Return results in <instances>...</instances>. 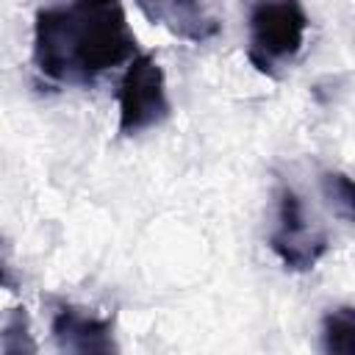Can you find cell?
I'll return each instance as SVG.
<instances>
[{
	"label": "cell",
	"mask_w": 355,
	"mask_h": 355,
	"mask_svg": "<svg viewBox=\"0 0 355 355\" xmlns=\"http://www.w3.org/2000/svg\"><path fill=\"white\" fill-rule=\"evenodd\" d=\"M50 330L61 349H72V352H111L114 349L111 319L89 313L86 308L61 305L53 313Z\"/></svg>",
	"instance_id": "cell-5"
},
{
	"label": "cell",
	"mask_w": 355,
	"mask_h": 355,
	"mask_svg": "<svg viewBox=\"0 0 355 355\" xmlns=\"http://www.w3.org/2000/svg\"><path fill=\"white\" fill-rule=\"evenodd\" d=\"M244 25L247 58L255 69L277 75L300 55L311 22L302 0H244Z\"/></svg>",
	"instance_id": "cell-2"
},
{
	"label": "cell",
	"mask_w": 355,
	"mask_h": 355,
	"mask_svg": "<svg viewBox=\"0 0 355 355\" xmlns=\"http://www.w3.org/2000/svg\"><path fill=\"white\" fill-rule=\"evenodd\" d=\"M322 347L336 355H355V311L349 305L336 308L322 322Z\"/></svg>",
	"instance_id": "cell-6"
},
{
	"label": "cell",
	"mask_w": 355,
	"mask_h": 355,
	"mask_svg": "<svg viewBox=\"0 0 355 355\" xmlns=\"http://www.w3.org/2000/svg\"><path fill=\"white\" fill-rule=\"evenodd\" d=\"M269 247L288 269H313V263L327 252V233L311 222L302 197L291 186H280L277 191V214L269 233Z\"/></svg>",
	"instance_id": "cell-4"
},
{
	"label": "cell",
	"mask_w": 355,
	"mask_h": 355,
	"mask_svg": "<svg viewBox=\"0 0 355 355\" xmlns=\"http://www.w3.org/2000/svg\"><path fill=\"white\" fill-rule=\"evenodd\" d=\"M136 55V36L122 0H67L36 14L33 64L69 86H89Z\"/></svg>",
	"instance_id": "cell-1"
},
{
	"label": "cell",
	"mask_w": 355,
	"mask_h": 355,
	"mask_svg": "<svg viewBox=\"0 0 355 355\" xmlns=\"http://www.w3.org/2000/svg\"><path fill=\"white\" fill-rule=\"evenodd\" d=\"M14 286H17V277L11 275V266H8V261L3 258V241H0V288H8V291H14Z\"/></svg>",
	"instance_id": "cell-7"
},
{
	"label": "cell",
	"mask_w": 355,
	"mask_h": 355,
	"mask_svg": "<svg viewBox=\"0 0 355 355\" xmlns=\"http://www.w3.org/2000/svg\"><path fill=\"white\" fill-rule=\"evenodd\" d=\"M119 103V130L125 136H136L147 128H155L169 114L166 80L164 69L153 55H133L125 67L116 92Z\"/></svg>",
	"instance_id": "cell-3"
}]
</instances>
